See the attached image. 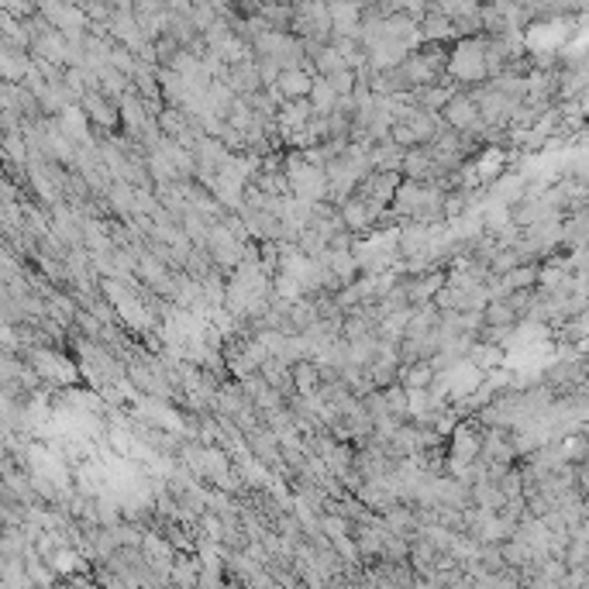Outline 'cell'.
<instances>
[{
    "label": "cell",
    "instance_id": "obj_1",
    "mask_svg": "<svg viewBox=\"0 0 589 589\" xmlns=\"http://www.w3.org/2000/svg\"><path fill=\"white\" fill-rule=\"evenodd\" d=\"M80 107H83V118H87L90 124L107 128V131H118V124H121V118H118V104L107 100L100 90L83 93V97H80Z\"/></svg>",
    "mask_w": 589,
    "mask_h": 589
},
{
    "label": "cell",
    "instance_id": "obj_2",
    "mask_svg": "<svg viewBox=\"0 0 589 589\" xmlns=\"http://www.w3.org/2000/svg\"><path fill=\"white\" fill-rule=\"evenodd\" d=\"M310 87H314V76L307 73V66H300V69H283L273 90H276L279 100L286 104V100H307Z\"/></svg>",
    "mask_w": 589,
    "mask_h": 589
},
{
    "label": "cell",
    "instance_id": "obj_3",
    "mask_svg": "<svg viewBox=\"0 0 589 589\" xmlns=\"http://www.w3.org/2000/svg\"><path fill=\"white\" fill-rule=\"evenodd\" d=\"M290 379H293V390L300 397H314L317 386H321V376H317V362H307V359H297L290 366Z\"/></svg>",
    "mask_w": 589,
    "mask_h": 589
},
{
    "label": "cell",
    "instance_id": "obj_4",
    "mask_svg": "<svg viewBox=\"0 0 589 589\" xmlns=\"http://www.w3.org/2000/svg\"><path fill=\"white\" fill-rule=\"evenodd\" d=\"M479 321H483V328H496V331H507L514 321H517V314L510 310L507 300H490L483 314H479Z\"/></svg>",
    "mask_w": 589,
    "mask_h": 589
},
{
    "label": "cell",
    "instance_id": "obj_5",
    "mask_svg": "<svg viewBox=\"0 0 589 589\" xmlns=\"http://www.w3.org/2000/svg\"><path fill=\"white\" fill-rule=\"evenodd\" d=\"M434 379H438V376H434V369L428 366V362H414V366L403 369V390H407V393H414V390H428Z\"/></svg>",
    "mask_w": 589,
    "mask_h": 589
}]
</instances>
